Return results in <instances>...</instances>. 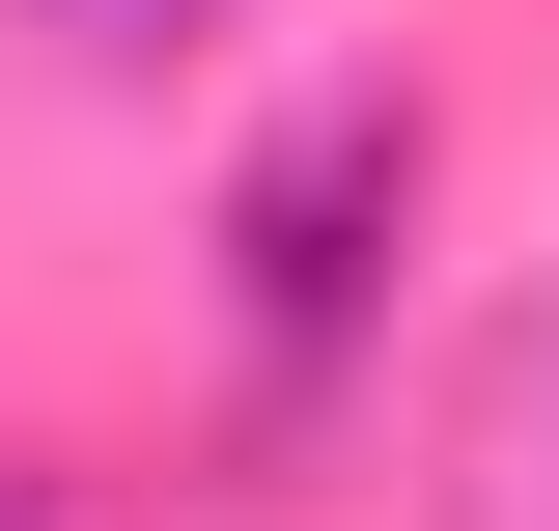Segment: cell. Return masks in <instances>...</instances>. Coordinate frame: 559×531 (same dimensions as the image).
Segmentation results:
<instances>
[{"mask_svg": "<svg viewBox=\"0 0 559 531\" xmlns=\"http://www.w3.org/2000/svg\"><path fill=\"white\" fill-rule=\"evenodd\" d=\"M419 531H559V308L476 335V392H448V448H419Z\"/></svg>", "mask_w": 559, "mask_h": 531, "instance_id": "obj_2", "label": "cell"}, {"mask_svg": "<svg viewBox=\"0 0 559 531\" xmlns=\"http://www.w3.org/2000/svg\"><path fill=\"white\" fill-rule=\"evenodd\" d=\"M28 28H57L84 84H168V57H197V28H252V0H28Z\"/></svg>", "mask_w": 559, "mask_h": 531, "instance_id": "obj_3", "label": "cell"}, {"mask_svg": "<svg viewBox=\"0 0 559 531\" xmlns=\"http://www.w3.org/2000/svg\"><path fill=\"white\" fill-rule=\"evenodd\" d=\"M419 197H448V113H419V84H308V113L224 168V364H252V420H308L364 335H392Z\"/></svg>", "mask_w": 559, "mask_h": 531, "instance_id": "obj_1", "label": "cell"}, {"mask_svg": "<svg viewBox=\"0 0 559 531\" xmlns=\"http://www.w3.org/2000/svg\"><path fill=\"white\" fill-rule=\"evenodd\" d=\"M0 531H84V504H57V475H28V448H0Z\"/></svg>", "mask_w": 559, "mask_h": 531, "instance_id": "obj_4", "label": "cell"}]
</instances>
